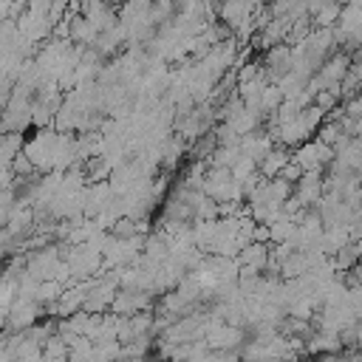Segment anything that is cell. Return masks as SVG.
<instances>
[{
	"label": "cell",
	"mask_w": 362,
	"mask_h": 362,
	"mask_svg": "<svg viewBox=\"0 0 362 362\" xmlns=\"http://www.w3.org/2000/svg\"><path fill=\"white\" fill-rule=\"evenodd\" d=\"M291 161L303 173H322V167H328L334 161V150L325 141H320V139H308V141H303L297 147V153H294Z\"/></svg>",
	"instance_id": "cell-1"
}]
</instances>
